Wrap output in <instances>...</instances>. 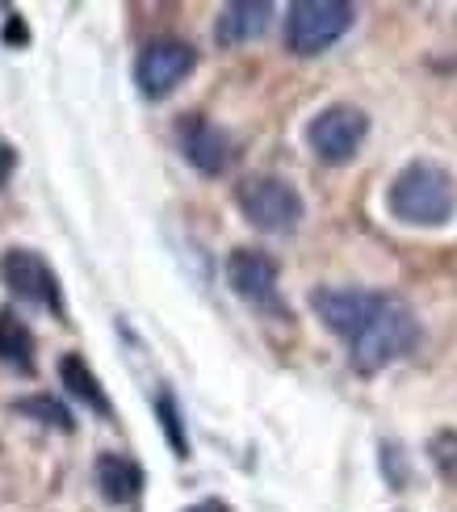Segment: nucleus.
<instances>
[{
    "label": "nucleus",
    "mask_w": 457,
    "mask_h": 512,
    "mask_svg": "<svg viewBox=\"0 0 457 512\" xmlns=\"http://www.w3.org/2000/svg\"><path fill=\"white\" fill-rule=\"evenodd\" d=\"M13 168H17V152L5 139H0V189H5V181L13 177Z\"/></svg>",
    "instance_id": "a211bd4d"
},
{
    "label": "nucleus",
    "mask_w": 457,
    "mask_h": 512,
    "mask_svg": "<svg viewBox=\"0 0 457 512\" xmlns=\"http://www.w3.org/2000/svg\"><path fill=\"white\" fill-rule=\"evenodd\" d=\"M365 135H369V114L348 101H336L328 110H319L307 126V143L323 164H348L361 152Z\"/></svg>",
    "instance_id": "39448f33"
},
{
    "label": "nucleus",
    "mask_w": 457,
    "mask_h": 512,
    "mask_svg": "<svg viewBox=\"0 0 457 512\" xmlns=\"http://www.w3.org/2000/svg\"><path fill=\"white\" fill-rule=\"evenodd\" d=\"M235 206H239V215H244L256 231H269V236H290V231H298L302 215H307L298 189L286 177H273V173L239 181Z\"/></svg>",
    "instance_id": "7ed1b4c3"
},
{
    "label": "nucleus",
    "mask_w": 457,
    "mask_h": 512,
    "mask_svg": "<svg viewBox=\"0 0 457 512\" xmlns=\"http://www.w3.org/2000/svg\"><path fill=\"white\" fill-rule=\"evenodd\" d=\"M428 458H432V466L445 475V479H453L457 483V433H437L428 441Z\"/></svg>",
    "instance_id": "f3484780"
},
{
    "label": "nucleus",
    "mask_w": 457,
    "mask_h": 512,
    "mask_svg": "<svg viewBox=\"0 0 457 512\" xmlns=\"http://www.w3.org/2000/svg\"><path fill=\"white\" fill-rule=\"evenodd\" d=\"M156 416H160V429H164V441L172 445L177 458H189V437H185V420H181V408L172 391H160L156 395Z\"/></svg>",
    "instance_id": "dca6fc26"
},
{
    "label": "nucleus",
    "mask_w": 457,
    "mask_h": 512,
    "mask_svg": "<svg viewBox=\"0 0 457 512\" xmlns=\"http://www.w3.org/2000/svg\"><path fill=\"white\" fill-rule=\"evenodd\" d=\"M374 303H378V290L323 286V290L311 294V311L319 315V324L328 328L332 336H340L344 345L365 328V319H369V311H374Z\"/></svg>",
    "instance_id": "6e6552de"
},
{
    "label": "nucleus",
    "mask_w": 457,
    "mask_h": 512,
    "mask_svg": "<svg viewBox=\"0 0 457 512\" xmlns=\"http://www.w3.org/2000/svg\"><path fill=\"white\" fill-rule=\"evenodd\" d=\"M357 9L344 0H294L286 9V47L298 59L323 55L353 30Z\"/></svg>",
    "instance_id": "20e7f679"
},
{
    "label": "nucleus",
    "mask_w": 457,
    "mask_h": 512,
    "mask_svg": "<svg viewBox=\"0 0 457 512\" xmlns=\"http://www.w3.org/2000/svg\"><path fill=\"white\" fill-rule=\"evenodd\" d=\"M0 277H5V286L26 298L34 307H47L51 315H63V290H59V277L55 269L42 261L38 252L30 248H9L0 256Z\"/></svg>",
    "instance_id": "0eeeda50"
},
{
    "label": "nucleus",
    "mask_w": 457,
    "mask_h": 512,
    "mask_svg": "<svg viewBox=\"0 0 457 512\" xmlns=\"http://www.w3.org/2000/svg\"><path fill=\"white\" fill-rule=\"evenodd\" d=\"M227 282L252 307H277V261L260 248H235L227 256Z\"/></svg>",
    "instance_id": "9d476101"
},
{
    "label": "nucleus",
    "mask_w": 457,
    "mask_h": 512,
    "mask_svg": "<svg viewBox=\"0 0 457 512\" xmlns=\"http://www.w3.org/2000/svg\"><path fill=\"white\" fill-rule=\"evenodd\" d=\"M198 68V51L181 38H156L147 42L135 59V84L147 101H164L177 84L189 80V72Z\"/></svg>",
    "instance_id": "423d86ee"
},
{
    "label": "nucleus",
    "mask_w": 457,
    "mask_h": 512,
    "mask_svg": "<svg viewBox=\"0 0 457 512\" xmlns=\"http://www.w3.org/2000/svg\"><path fill=\"white\" fill-rule=\"evenodd\" d=\"M269 21H273L269 0H235L214 21V38H219V47H244V42L269 30Z\"/></svg>",
    "instance_id": "9b49d317"
},
{
    "label": "nucleus",
    "mask_w": 457,
    "mask_h": 512,
    "mask_svg": "<svg viewBox=\"0 0 457 512\" xmlns=\"http://www.w3.org/2000/svg\"><path fill=\"white\" fill-rule=\"evenodd\" d=\"M13 408L21 412V416H30V420H38V424H51V429H59V433H72L76 429V416L63 408V403L55 399V395H30V399H17Z\"/></svg>",
    "instance_id": "2eb2a0df"
},
{
    "label": "nucleus",
    "mask_w": 457,
    "mask_h": 512,
    "mask_svg": "<svg viewBox=\"0 0 457 512\" xmlns=\"http://www.w3.org/2000/svg\"><path fill=\"white\" fill-rule=\"evenodd\" d=\"M390 215L407 227H445L457 210V185L453 173L432 160H411L399 168V177L386 189Z\"/></svg>",
    "instance_id": "f03ea898"
},
{
    "label": "nucleus",
    "mask_w": 457,
    "mask_h": 512,
    "mask_svg": "<svg viewBox=\"0 0 457 512\" xmlns=\"http://www.w3.org/2000/svg\"><path fill=\"white\" fill-rule=\"evenodd\" d=\"M416 340H420L416 311H411L403 298L378 290V303L369 311L365 328L348 340V361H353L357 374H378L416 349Z\"/></svg>",
    "instance_id": "f257e3e1"
},
{
    "label": "nucleus",
    "mask_w": 457,
    "mask_h": 512,
    "mask_svg": "<svg viewBox=\"0 0 457 512\" xmlns=\"http://www.w3.org/2000/svg\"><path fill=\"white\" fill-rule=\"evenodd\" d=\"M0 366L34 374V336L13 311H0Z\"/></svg>",
    "instance_id": "4468645a"
},
{
    "label": "nucleus",
    "mask_w": 457,
    "mask_h": 512,
    "mask_svg": "<svg viewBox=\"0 0 457 512\" xmlns=\"http://www.w3.org/2000/svg\"><path fill=\"white\" fill-rule=\"evenodd\" d=\"M177 139H181L185 160L198 168L202 177H219V173H227V168H231L235 143H231V135L223 131L219 122H210L202 114H189V118H181Z\"/></svg>",
    "instance_id": "1a4fd4ad"
},
{
    "label": "nucleus",
    "mask_w": 457,
    "mask_h": 512,
    "mask_svg": "<svg viewBox=\"0 0 457 512\" xmlns=\"http://www.w3.org/2000/svg\"><path fill=\"white\" fill-rule=\"evenodd\" d=\"M5 42H26V26H21V17H9V30H5Z\"/></svg>",
    "instance_id": "6ab92c4d"
},
{
    "label": "nucleus",
    "mask_w": 457,
    "mask_h": 512,
    "mask_svg": "<svg viewBox=\"0 0 457 512\" xmlns=\"http://www.w3.org/2000/svg\"><path fill=\"white\" fill-rule=\"evenodd\" d=\"M97 487L110 504H135L143 496V466L126 454H101L97 458Z\"/></svg>",
    "instance_id": "ddd939ff"
},
{
    "label": "nucleus",
    "mask_w": 457,
    "mask_h": 512,
    "mask_svg": "<svg viewBox=\"0 0 457 512\" xmlns=\"http://www.w3.org/2000/svg\"><path fill=\"white\" fill-rule=\"evenodd\" d=\"M189 512H227L223 504H198V508H189Z\"/></svg>",
    "instance_id": "aec40b11"
},
{
    "label": "nucleus",
    "mask_w": 457,
    "mask_h": 512,
    "mask_svg": "<svg viewBox=\"0 0 457 512\" xmlns=\"http://www.w3.org/2000/svg\"><path fill=\"white\" fill-rule=\"evenodd\" d=\"M59 382H63V391H68L72 399H80L89 412L114 416V403H110V395H105L101 378L93 374V366H89V361H84L80 353H63V357H59Z\"/></svg>",
    "instance_id": "f8f14e48"
}]
</instances>
